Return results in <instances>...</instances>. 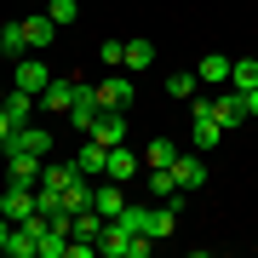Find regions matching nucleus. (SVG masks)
Here are the masks:
<instances>
[{
    "mask_svg": "<svg viewBox=\"0 0 258 258\" xmlns=\"http://www.w3.org/2000/svg\"><path fill=\"white\" fill-rule=\"evenodd\" d=\"M0 161H6L12 184H40V172H46V155H29V149H0Z\"/></svg>",
    "mask_w": 258,
    "mask_h": 258,
    "instance_id": "f257e3e1",
    "label": "nucleus"
},
{
    "mask_svg": "<svg viewBox=\"0 0 258 258\" xmlns=\"http://www.w3.org/2000/svg\"><path fill=\"white\" fill-rule=\"evenodd\" d=\"M98 86H86V81H75V103H69V126L75 132H92V120H98Z\"/></svg>",
    "mask_w": 258,
    "mask_h": 258,
    "instance_id": "f03ea898",
    "label": "nucleus"
},
{
    "mask_svg": "<svg viewBox=\"0 0 258 258\" xmlns=\"http://www.w3.org/2000/svg\"><path fill=\"white\" fill-rule=\"evenodd\" d=\"M12 86H18V92H46V86H52V69L46 63H40V57H18V69H12Z\"/></svg>",
    "mask_w": 258,
    "mask_h": 258,
    "instance_id": "7ed1b4c3",
    "label": "nucleus"
},
{
    "mask_svg": "<svg viewBox=\"0 0 258 258\" xmlns=\"http://www.w3.org/2000/svg\"><path fill=\"white\" fill-rule=\"evenodd\" d=\"M0 212H6L12 224L35 218V184H6V195H0Z\"/></svg>",
    "mask_w": 258,
    "mask_h": 258,
    "instance_id": "20e7f679",
    "label": "nucleus"
},
{
    "mask_svg": "<svg viewBox=\"0 0 258 258\" xmlns=\"http://www.w3.org/2000/svg\"><path fill=\"white\" fill-rule=\"evenodd\" d=\"M86 138H98V144H126V109H98V120H92V132Z\"/></svg>",
    "mask_w": 258,
    "mask_h": 258,
    "instance_id": "39448f33",
    "label": "nucleus"
},
{
    "mask_svg": "<svg viewBox=\"0 0 258 258\" xmlns=\"http://www.w3.org/2000/svg\"><path fill=\"white\" fill-rule=\"evenodd\" d=\"M23 40H29V52H46L52 40H57V23H52V12H29V18H23Z\"/></svg>",
    "mask_w": 258,
    "mask_h": 258,
    "instance_id": "423d86ee",
    "label": "nucleus"
},
{
    "mask_svg": "<svg viewBox=\"0 0 258 258\" xmlns=\"http://www.w3.org/2000/svg\"><path fill=\"white\" fill-rule=\"evenodd\" d=\"M212 115H218L224 132H230V126L247 120V98H241V92H212Z\"/></svg>",
    "mask_w": 258,
    "mask_h": 258,
    "instance_id": "0eeeda50",
    "label": "nucleus"
},
{
    "mask_svg": "<svg viewBox=\"0 0 258 258\" xmlns=\"http://www.w3.org/2000/svg\"><path fill=\"white\" fill-rule=\"evenodd\" d=\"M138 166H144V161L132 155L126 144H115V149H109V161H103V178H115V184H126V178H138Z\"/></svg>",
    "mask_w": 258,
    "mask_h": 258,
    "instance_id": "6e6552de",
    "label": "nucleus"
},
{
    "mask_svg": "<svg viewBox=\"0 0 258 258\" xmlns=\"http://www.w3.org/2000/svg\"><path fill=\"white\" fill-rule=\"evenodd\" d=\"M6 149H29V155H46V149H52V132L29 120V126H18V132H12V144H6Z\"/></svg>",
    "mask_w": 258,
    "mask_h": 258,
    "instance_id": "1a4fd4ad",
    "label": "nucleus"
},
{
    "mask_svg": "<svg viewBox=\"0 0 258 258\" xmlns=\"http://www.w3.org/2000/svg\"><path fill=\"white\" fill-rule=\"evenodd\" d=\"M98 103H103V109H126V103H132V81H126V75L98 81Z\"/></svg>",
    "mask_w": 258,
    "mask_h": 258,
    "instance_id": "9d476101",
    "label": "nucleus"
},
{
    "mask_svg": "<svg viewBox=\"0 0 258 258\" xmlns=\"http://www.w3.org/2000/svg\"><path fill=\"white\" fill-rule=\"evenodd\" d=\"M0 109H6V120H12V126H29V115L40 109V98H35V92H18V86H12Z\"/></svg>",
    "mask_w": 258,
    "mask_h": 258,
    "instance_id": "9b49d317",
    "label": "nucleus"
},
{
    "mask_svg": "<svg viewBox=\"0 0 258 258\" xmlns=\"http://www.w3.org/2000/svg\"><path fill=\"white\" fill-rule=\"evenodd\" d=\"M103 161H109V144H98V138H86L75 149V166H81L86 178H103Z\"/></svg>",
    "mask_w": 258,
    "mask_h": 258,
    "instance_id": "f8f14e48",
    "label": "nucleus"
},
{
    "mask_svg": "<svg viewBox=\"0 0 258 258\" xmlns=\"http://www.w3.org/2000/svg\"><path fill=\"white\" fill-rule=\"evenodd\" d=\"M172 178H178V189H201L207 184V161L201 155H178L172 161Z\"/></svg>",
    "mask_w": 258,
    "mask_h": 258,
    "instance_id": "ddd939ff",
    "label": "nucleus"
},
{
    "mask_svg": "<svg viewBox=\"0 0 258 258\" xmlns=\"http://www.w3.org/2000/svg\"><path fill=\"white\" fill-rule=\"evenodd\" d=\"M92 207L103 212V218H120V212H126V195H120L115 178H109V184H92Z\"/></svg>",
    "mask_w": 258,
    "mask_h": 258,
    "instance_id": "4468645a",
    "label": "nucleus"
},
{
    "mask_svg": "<svg viewBox=\"0 0 258 258\" xmlns=\"http://www.w3.org/2000/svg\"><path fill=\"white\" fill-rule=\"evenodd\" d=\"M69 103H75V81H57V75H52V86L40 92V109H63L69 115Z\"/></svg>",
    "mask_w": 258,
    "mask_h": 258,
    "instance_id": "2eb2a0df",
    "label": "nucleus"
},
{
    "mask_svg": "<svg viewBox=\"0 0 258 258\" xmlns=\"http://www.w3.org/2000/svg\"><path fill=\"white\" fill-rule=\"evenodd\" d=\"M230 86L235 92H252L258 86V57H230Z\"/></svg>",
    "mask_w": 258,
    "mask_h": 258,
    "instance_id": "dca6fc26",
    "label": "nucleus"
},
{
    "mask_svg": "<svg viewBox=\"0 0 258 258\" xmlns=\"http://www.w3.org/2000/svg\"><path fill=\"white\" fill-rule=\"evenodd\" d=\"M195 81L224 86V81H230V57H218V52H212V57H201V63H195Z\"/></svg>",
    "mask_w": 258,
    "mask_h": 258,
    "instance_id": "f3484780",
    "label": "nucleus"
},
{
    "mask_svg": "<svg viewBox=\"0 0 258 258\" xmlns=\"http://www.w3.org/2000/svg\"><path fill=\"white\" fill-rule=\"evenodd\" d=\"M224 138V126H218V115H195V132H189V144L195 149H212V144H218Z\"/></svg>",
    "mask_w": 258,
    "mask_h": 258,
    "instance_id": "a211bd4d",
    "label": "nucleus"
},
{
    "mask_svg": "<svg viewBox=\"0 0 258 258\" xmlns=\"http://www.w3.org/2000/svg\"><path fill=\"white\" fill-rule=\"evenodd\" d=\"M0 52H6L12 63H18V57H29V40H23V23H6V29H0Z\"/></svg>",
    "mask_w": 258,
    "mask_h": 258,
    "instance_id": "6ab92c4d",
    "label": "nucleus"
},
{
    "mask_svg": "<svg viewBox=\"0 0 258 258\" xmlns=\"http://www.w3.org/2000/svg\"><path fill=\"white\" fill-rule=\"evenodd\" d=\"M155 63V46H149V40L138 35V40H126V57H120V69H149Z\"/></svg>",
    "mask_w": 258,
    "mask_h": 258,
    "instance_id": "aec40b11",
    "label": "nucleus"
},
{
    "mask_svg": "<svg viewBox=\"0 0 258 258\" xmlns=\"http://www.w3.org/2000/svg\"><path fill=\"white\" fill-rule=\"evenodd\" d=\"M178 155H184V149H178V144H166V138H155V144L144 149V166H172Z\"/></svg>",
    "mask_w": 258,
    "mask_h": 258,
    "instance_id": "412c9836",
    "label": "nucleus"
},
{
    "mask_svg": "<svg viewBox=\"0 0 258 258\" xmlns=\"http://www.w3.org/2000/svg\"><path fill=\"white\" fill-rule=\"evenodd\" d=\"M172 224H178V212L166 207V201H161L155 212H149V235H155V241H166V235H172Z\"/></svg>",
    "mask_w": 258,
    "mask_h": 258,
    "instance_id": "4be33fe9",
    "label": "nucleus"
},
{
    "mask_svg": "<svg viewBox=\"0 0 258 258\" xmlns=\"http://www.w3.org/2000/svg\"><path fill=\"white\" fill-rule=\"evenodd\" d=\"M40 258H69V230H46V241H40Z\"/></svg>",
    "mask_w": 258,
    "mask_h": 258,
    "instance_id": "5701e85b",
    "label": "nucleus"
},
{
    "mask_svg": "<svg viewBox=\"0 0 258 258\" xmlns=\"http://www.w3.org/2000/svg\"><path fill=\"white\" fill-rule=\"evenodd\" d=\"M75 178H81V166H46V172H40V184H46V189H69Z\"/></svg>",
    "mask_w": 258,
    "mask_h": 258,
    "instance_id": "b1692460",
    "label": "nucleus"
},
{
    "mask_svg": "<svg viewBox=\"0 0 258 258\" xmlns=\"http://www.w3.org/2000/svg\"><path fill=\"white\" fill-rule=\"evenodd\" d=\"M166 92H172V98H195V69H178V75H166Z\"/></svg>",
    "mask_w": 258,
    "mask_h": 258,
    "instance_id": "393cba45",
    "label": "nucleus"
},
{
    "mask_svg": "<svg viewBox=\"0 0 258 258\" xmlns=\"http://www.w3.org/2000/svg\"><path fill=\"white\" fill-rule=\"evenodd\" d=\"M46 12H52V23H57V29H69L75 18H81V6H75V0H52Z\"/></svg>",
    "mask_w": 258,
    "mask_h": 258,
    "instance_id": "a878e982",
    "label": "nucleus"
},
{
    "mask_svg": "<svg viewBox=\"0 0 258 258\" xmlns=\"http://www.w3.org/2000/svg\"><path fill=\"white\" fill-rule=\"evenodd\" d=\"M98 57H103L109 69H120V57H126V46H120V40H103V52H98Z\"/></svg>",
    "mask_w": 258,
    "mask_h": 258,
    "instance_id": "bb28decb",
    "label": "nucleus"
},
{
    "mask_svg": "<svg viewBox=\"0 0 258 258\" xmlns=\"http://www.w3.org/2000/svg\"><path fill=\"white\" fill-rule=\"evenodd\" d=\"M12 132H18V126H12V120H6V109H0V149L12 144Z\"/></svg>",
    "mask_w": 258,
    "mask_h": 258,
    "instance_id": "cd10ccee",
    "label": "nucleus"
},
{
    "mask_svg": "<svg viewBox=\"0 0 258 258\" xmlns=\"http://www.w3.org/2000/svg\"><path fill=\"white\" fill-rule=\"evenodd\" d=\"M6 235H12V218L0 212V252H6Z\"/></svg>",
    "mask_w": 258,
    "mask_h": 258,
    "instance_id": "c85d7f7f",
    "label": "nucleus"
},
{
    "mask_svg": "<svg viewBox=\"0 0 258 258\" xmlns=\"http://www.w3.org/2000/svg\"><path fill=\"white\" fill-rule=\"evenodd\" d=\"M241 98H247V115H258V86H252V92H241Z\"/></svg>",
    "mask_w": 258,
    "mask_h": 258,
    "instance_id": "c756f323",
    "label": "nucleus"
},
{
    "mask_svg": "<svg viewBox=\"0 0 258 258\" xmlns=\"http://www.w3.org/2000/svg\"><path fill=\"white\" fill-rule=\"evenodd\" d=\"M0 103H6V86H0Z\"/></svg>",
    "mask_w": 258,
    "mask_h": 258,
    "instance_id": "7c9ffc66",
    "label": "nucleus"
},
{
    "mask_svg": "<svg viewBox=\"0 0 258 258\" xmlns=\"http://www.w3.org/2000/svg\"><path fill=\"white\" fill-rule=\"evenodd\" d=\"M0 166H6V161H0Z\"/></svg>",
    "mask_w": 258,
    "mask_h": 258,
    "instance_id": "2f4dec72",
    "label": "nucleus"
}]
</instances>
